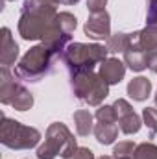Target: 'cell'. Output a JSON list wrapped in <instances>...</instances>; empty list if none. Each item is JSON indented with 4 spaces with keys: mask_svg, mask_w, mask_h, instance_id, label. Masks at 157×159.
<instances>
[{
    "mask_svg": "<svg viewBox=\"0 0 157 159\" xmlns=\"http://www.w3.org/2000/svg\"><path fill=\"white\" fill-rule=\"evenodd\" d=\"M61 59V56L46 43H39L35 46H32L22 57L20 61L15 65V74L24 81H32L37 83L44 76H48L54 69V61Z\"/></svg>",
    "mask_w": 157,
    "mask_h": 159,
    "instance_id": "obj_2",
    "label": "cell"
},
{
    "mask_svg": "<svg viewBox=\"0 0 157 159\" xmlns=\"http://www.w3.org/2000/svg\"><path fill=\"white\" fill-rule=\"evenodd\" d=\"M76 137L74 133L67 128V124L63 122H52L46 128L44 133V141L43 144L37 146V159H56L59 157H67L72 150H76Z\"/></svg>",
    "mask_w": 157,
    "mask_h": 159,
    "instance_id": "obj_5",
    "label": "cell"
},
{
    "mask_svg": "<svg viewBox=\"0 0 157 159\" xmlns=\"http://www.w3.org/2000/svg\"><path fill=\"white\" fill-rule=\"evenodd\" d=\"M83 34L89 39L94 41H107L111 37V17L107 11L100 13H89V19L85 20Z\"/></svg>",
    "mask_w": 157,
    "mask_h": 159,
    "instance_id": "obj_8",
    "label": "cell"
},
{
    "mask_svg": "<svg viewBox=\"0 0 157 159\" xmlns=\"http://www.w3.org/2000/svg\"><path fill=\"white\" fill-rule=\"evenodd\" d=\"M96 141L104 146H109L117 141L118 137V126L117 124H111V122H98L94 124V129H92Z\"/></svg>",
    "mask_w": 157,
    "mask_h": 159,
    "instance_id": "obj_15",
    "label": "cell"
},
{
    "mask_svg": "<svg viewBox=\"0 0 157 159\" xmlns=\"http://www.w3.org/2000/svg\"><path fill=\"white\" fill-rule=\"evenodd\" d=\"M57 20H59V26L63 28L65 34H74V30L78 28V19L76 15H72L70 11H59L57 13Z\"/></svg>",
    "mask_w": 157,
    "mask_h": 159,
    "instance_id": "obj_20",
    "label": "cell"
},
{
    "mask_svg": "<svg viewBox=\"0 0 157 159\" xmlns=\"http://www.w3.org/2000/svg\"><path fill=\"white\" fill-rule=\"evenodd\" d=\"M124 63L133 72H141L148 67V52L139 46V41H135L126 52H124Z\"/></svg>",
    "mask_w": 157,
    "mask_h": 159,
    "instance_id": "obj_12",
    "label": "cell"
},
{
    "mask_svg": "<svg viewBox=\"0 0 157 159\" xmlns=\"http://www.w3.org/2000/svg\"><path fill=\"white\" fill-rule=\"evenodd\" d=\"M107 46L100 43H70L65 48L61 61L65 63L69 76H72L85 70H94L96 65L107 59Z\"/></svg>",
    "mask_w": 157,
    "mask_h": 159,
    "instance_id": "obj_3",
    "label": "cell"
},
{
    "mask_svg": "<svg viewBox=\"0 0 157 159\" xmlns=\"http://www.w3.org/2000/svg\"><path fill=\"white\" fill-rule=\"evenodd\" d=\"M126 93L133 102H144L152 94V81L146 76H137V78L129 80Z\"/></svg>",
    "mask_w": 157,
    "mask_h": 159,
    "instance_id": "obj_13",
    "label": "cell"
},
{
    "mask_svg": "<svg viewBox=\"0 0 157 159\" xmlns=\"http://www.w3.org/2000/svg\"><path fill=\"white\" fill-rule=\"evenodd\" d=\"M98 159H120V157H115V156L111 154V156H102V157H98Z\"/></svg>",
    "mask_w": 157,
    "mask_h": 159,
    "instance_id": "obj_29",
    "label": "cell"
},
{
    "mask_svg": "<svg viewBox=\"0 0 157 159\" xmlns=\"http://www.w3.org/2000/svg\"><path fill=\"white\" fill-rule=\"evenodd\" d=\"M41 131L37 128L20 124L19 120L9 119L2 115V124H0V143L6 148L11 150H30L39 144Z\"/></svg>",
    "mask_w": 157,
    "mask_h": 159,
    "instance_id": "obj_6",
    "label": "cell"
},
{
    "mask_svg": "<svg viewBox=\"0 0 157 159\" xmlns=\"http://www.w3.org/2000/svg\"><path fill=\"white\" fill-rule=\"evenodd\" d=\"M17 57H19V44L13 39L11 30L4 26L0 30V63L2 67H11L15 65Z\"/></svg>",
    "mask_w": 157,
    "mask_h": 159,
    "instance_id": "obj_10",
    "label": "cell"
},
{
    "mask_svg": "<svg viewBox=\"0 0 157 159\" xmlns=\"http://www.w3.org/2000/svg\"><path fill=\"white\" fill-rule=\"evenodd\" d=\"M142 124L148 128L150 139L157 135V109L155 107H144L142 109Z\"/></svg>",
    "mask_w": 157,
    "mask_h": 159,
    "instance_id": "obj_19",
    "label": "cell"
},
{
    "mask_svg": "<svg viewBox=\"0 0 157 159\" xmlns=\"http://www.w3.org/2000/svg\"><path fill=\"white\" fill-rule=\"evenodd\" d=\"M154 100H155V106H157V93H155V96H154Z\"/></svg>",
    "mask_w": 157,
    "mask_h": 159,
    "instance_id": "obj_30",
    "label": "cell"
},
{
    "mask_svg": "<svg viewBox=\"0 0 157 159\" xmlns=\"http://www.w3.org/2000/svg\"><path fill=\"white\" fill-rule=\"evenodd\" d=\"M148 69L157 74V50H154V52L148 54Z\"/></svg>",
    "mask_w": 157,
    "mask_h": 159,
    "instance_id": "obj_27",
    "label": "cell"
},
{
    "mask_svg": "<svg viewBox=\"0 0 157 159\" xmlns=\"http://www.w3.org/2000/svg\"><path fill=\"white\" fill-rule=\"evenodd\" d=\"M115 109H117V115H118V128L124 135H135L139 133L141 126H142V117H139L131 104L126 100V98H117L115 100Z\"/></svg>",
    "mask_w": 157,
    "mask_h": 159,
    "instance_id": "obj_7",
    "label": "cell"
},
{
    "mask_svg": "<svg viewBox=\"0 0 157 159\" xmlns=\"http://www.w3.org/2000/svg\"><path fill=\"white\" fill-rule=\"evenodd\" d=\"M19 76L13 74L9 70V67H2L0 70V102L4 106H11V102L15 100V96L24 89V85H20Z\"/></svg>",
    "mask_w": 157,
    "mask_h": 159,
    "instance_id": "obj_9",
    "label": "cell"
},
{
    "mask_svg": "<svg viewBox=\"0 0 157 159\" xmlns=\"http://www.w3.org/2000/svg\"><path fill=\"white\" fill-rule=\"evenodd\" d=\"M105 4L107 0H87V9L89 13H100L105 11Z\"/></svg>",
    "mask_w": 157,
    "mask_h": 159,
    "instance_id": "obj_26",
    "label": "cell"
},
{
    "mask_svg": "<svg viewBox=\"0 0 157 159\" xmlns=\"http://www.w3.org/2000/svg\"><path fill=\"white\" fill-rule=\"evenodd\" d=\"M133 159H157V144L150 143V141L137 144Z\"/></svg>",
    "mask_w": 157,
    "mask_h": 159,
    "instance_id": "obj_22",
    "label": "cell"
},
{
    "mask_svg": "<svg viewBox=\"0 0 157 159\" xmlns=\"http://www.w3.org/2000/svg\"><path fill=\"white\" fill-rule=\"evenodd\" d=\"M70 87L79 102L91 107H100L102 102L109 96L111 85L100 76V72L85 70V72H78L70 76Z\"/></svg>",
    "mask_w": 157,
    "mask_h": 159,
    "instance_id": "obj_4",
    "label": "cell"
},
{
    "mask_svg": "<svg viewBox=\"0 0 157 159\" xmlns=\"http://www.w3.org/2000/svg\"><path fill=\"white\" fill-rule=\"evenodd\" d=\"M63 159H96L94 157V152L91 148H85V146H78L76 150H72L67 157Z\"/></svg>",
    "mask_w": 157,
    "mask_h": 159,
    "instance_id": "obj_24",
    "label": "cell"
},
{
    "mask_svg": "<svg viewBox=\"0 0 157 159\" xmlns=\"http://www.w3.org/2000/svg\"><path fill=\"white\" fill-rule=\"evenodd\" d=\"M135 41H139V32H133V34L117 32V34H111V37L105 41V46L109 54H124Z\"/></svg>",
    "mask_w": 157,
    "mask_h": 159,
    "instance_id": "obj_14",
    "label": "cell"
},
{
    "mask_svg": "<svg viewBox=\"0 0 157 159\" xmlns=\"http://www.w3.org/2000/svg\"><path fill=\"white\" fill-rule=\"evenodd\" d=\"M94 119L98 120V122H111V124L118 122V115H117L115 106L113 104L111 106H100L96 109V113H94Z\"/></svg>",
    "mask_w": 157,
    "mask_h": 159,
    "instance_id": "obj_23",
    "label": "cell"
},
{
    "mask_svg": "<svg viewBox=\"0 0 157 159\" xmlns=\"http://www.w3.org/2000/svg\"><path fill=\"white\" fill-rule=\"evenodd\" d=\"M98 72L109 85H118L126 76V63L120 61L118 57H107L105 61L100 63Z\"/></svg>",
    "mask_w": 157,
    "mask_h": 159,
    "instance_id": "obj_11",
    "label": "cell"
},
{
    "mask_svg": "<svg viewBox=\"0 0 157 159\" xmlns=\"http://www.w3.org/2000/svg\"><path fill=\"white\" fill-rule=\"evenodd\" d=\"M34 94L24 87L17 96H15V100L11 102V107L15 109V111H28V109H32L34 107Z\"/></svg>",
    "mask_w": 157,
    "mask_h": 159,
    "instance_id": "obj_18",
    "label": "cell"
},
{
    "mask_svg": "<svg viewBox=\"0 0 157 159\" xmlns=\"http://www.w3.org/2000/svg\"><path fill=\"white\" fill-rule=\"evenodd\" d=\"M135 148H137V144L133 141H120L113 148V156L120 157V159H133Z\"/></svg>",
    "mask_w": 157,
    "mask_h": 159,
    "instance_id": "obj_21",
    "label": "cell"
},
{
    "mask_svg": "<svg viewBox=\"0 0 157 159\" xmlns=\"http://www.w3.org/2000/svg\"><path fill=\"white\" fill-rule=\"evenodd\" d=\"M139 46L146 50L148 54L157 50V26L146 24L142 30H139Z\"/></svg>",
    "mask_w": 157,
    "mask_h": 159,
    "instance_id": "obj_16",
    "label": "cell"
},
{
    "mask_svg": "<svg viewBox=\"0 0 157 159\" xmlns=\"http://www.w3.org/2000/svg\"><path fill=\"white\" fill-rule=\"evenodd\" d=\"M59 0H24L19 17V35L24 41H41L50 44L59 56L72 43V35L65 34L57 20Z\"/></svg>",
    "mask_w": 157,
    "mask_h": 159,
    "instance_id": "obj_1",
    "label": "cell"
},
{
    "mask_svg": "<svg viewBox=\"0 0 157 159\" xmlns=\"http://www.w3.org/2000/svg\"><path fill=\"white\" fill-rule=\"evenodd\" d=\"M72 119H74V126H76V133H78L79 137H87V135L94 129V126H92V119H94V117H92L87 109H78V111H74Z\"/></svg>",
    "mask_w": 157,
    "mask_h": 159,
    "instance_id": "obj_17",
    "label": "cell"
},
{
    "mask_svg": "<svg viewBox=\"0 0 157 159\" xmlns=\"http://www.w3.org/2000/svg\"><path fill=\"white\" fill-rule=\"evenodd\" d=\"M146 24H155L157 26V0H146Z\"/></svg>",
    "mask_w": 157,
    "mask_h": 159,
    "instance_id": "obj_25",
    "label": "cell"
},
{
    "mask_svg": "<svg viewBox=\"0 0 157 159\" xmlns=\"http://www.w3.org/2000/svg\"><path fill=\"white\" fill-rule=\"evenodd\" d=\"M61 4H65V6H74V4H78L79 0H59Z\"/></svg>",
    "mask_w": 157,
    "mask_h": 159,
    "instance_id": "obj_28",
    "label": "cell"
}]
</instances>
